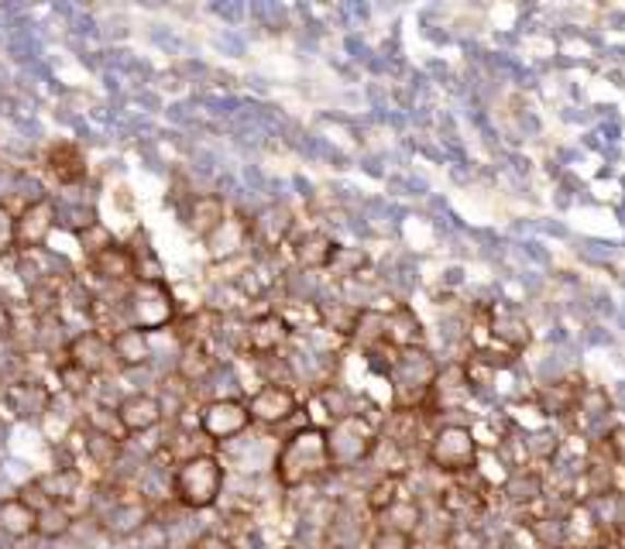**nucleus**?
<instances>
[{
    "label": "nucleus",
    "mask_w": 625,
    "mask_h": 549,
    "mask_svg": "<svg viewBox=\"0 0 625 549\" xmlns=\"http://www.w3.org/2000/svg\"><path fill=\"white\" fill-rule=\"evenodd\" d=\"M330 474V457H327V426L306 422L293 429L272 457V477L275 485L285 491H296L303 485H312L317 477Z\"/></svg>",
    "instance_id": "nucleus-1"
},
{
    "label": "nucleus",
    "mask_w": 625,
    "mask_h": 549,
    "mask_svg": "<svg viewBox=\"0 0 625 549\" xmlns=\"http://www.w3.org/2000/svg\"><path fill=\"white\" fill-rule=\"evenodd\" d=\"M227 467L216 453H189L173 470V498L189 512H210L224 498Z\"/></svg>",
    "instance_id": "nucleus-2"
},
{
    "label": "nucleus",
    "mask_w": 625,
    "mask_h": 549,
    "mask_svg": "<svg viewBox=\"0 0 625 549\" xmlns=\"http://www.w3.org/2000/svg\"><path fill=\"white\" fill-rule=\"evenodd\" d=\"M437 374H440V365L426 347L392 350V361H389L392 409L426 413V402H429V392H433V381H437Z\"/></svg>",
    "instance_id": "nucleus-3"
},
{
    "label": "nucleus",
    "mask_w": 625,
    "mask_h": 549,
    "mask_svg": "<svg viewBox=\"0 0 625 549\" xmlns=\"http://www.w3.org/2000/svg\"><path fill=\"white\" fill-rule=\"evenodd\" d=\"M378 450V426L368 413H347L327 426V457L330 470H354L375 457Z\"/></svg>",
    "instance_id": "nucleus-4"
},
{
    "label": "nucleus",
    "mask_w": 625,
    "mask_h": 549,
    "mask_svg": "<svg viewBox=\"0 0 625 549\" xmlns=\"http://www.w3.org/2000/svg\"><path fill=\"white\" fill-rule=\"evenodd\" d=\"M477 457H481L477 437L464 422H444L426 437V464L437 474L447 477L471 474L477 467Z\"/></svg>",
    "instance_id": "nucleus-5"
},
{
    "label": "nucleus",
    "mask_w": 625,
    "mask_h": 549,
    "mask_svg": "<svg viewBox=\"0 0 625 549\" xmlns=\"http://www.w3.org/2000/svg\"><path fill=\"white\" fill-rule=\"evenodd\" d=\"M125 323L144 333H158L176 323L179 309L168 282H131L125 289Z\"/></svg>",
    "instance_id": "nucleus-6"
},
{
    "label": "nucleus",
    "mask_w": 625,
    "mask_h": 549,
    "mask_svg": "<svg viewBox=\"0 0 625 549\" xmlns=\"http://www.w3.org/2000/svg\"><path fill=\"white\" fill-rule=\"evenodd\" d=\"M59 227V206L48 196H35L14 213V254H32L48 244Z\"/></svg>",
    "instance_id": "nucleus-7"
},
{
    "label": "nucleus",
    "mask_w": 625,
    "mask_h": 549,
    "mask_svg": "<svg viewBox=\"0 0 625 549\" xmlns=\"http://www.w3.org/2000/svg\"><path fill=\"white\" fill-rule=\"evenodd\" d=\"M288 344H293V333H288L275 309H264V313H255L240 323V354L258 357V361L285 354Z\"/></svg>",
    "instance_id": "nucleus-8"
},
{
    "label": "nucleus",
    "mask_w": 625,
    "mask_h": 549,
    "mask_svg": "<svg viewBox=\"0 0 625 549\" xmlns=\"http://www.w3.org/2000/svg\"><path fill=\"white\" fill-rule=\"evenodd\" d=\"M62 361L72 365V368H80L90 378L110 374L117 368L114 365V350H110V333L96 330V326H86L80 333H72V337L66 341Z\"/></svg>",
    "instance_id": "nucleus-9"
},
{
    "label": "nucleus",
    "mask_w": 625,
    "mask_h": 549,
    "mask_svg": "<svg viewBox=\"0 0 625 549\" xmlns=\"http://www.w3.org/2000/svg\"><path fill=\"white\" fill-rule=\"evenodd\" d=\"M251 429L245 398H210L200 405V433L213 443H234Z\"/></svg>",
    "instance_id": "nucleus-10"
},
{
    "label": "nucleus",
    "mask_w": 625,
    "mask_h": 549,
    "mask_svg": "<svg viewBox=\"0 0 625 549\" xmlns=\"http://www.w3.org/2000/svg\"><path fill=\"white\" fill-rule=\"evenodd\" d=\"M248 416H251V426H285L288 419H293L299 413V395L296 389H285V385H258L248 398Z\"/></svg>",
    "instance_id": "nucleus-11"
},
{
    "label": "nucleus",
    "mask_w": 625,
    "mask_h": 549,
    "mask_svg": "<svg viewBox=\"0 0 625 549\" xmlns=\"http://www.w3.org/2000/svg\"><path fill=\"white\" fill-rule=\"evenodd\" d=\"M117 422H120V433L125 437H144L152 433V429L162 426L165 419V409L155 392H131L117 402Z\"/></svg>",
    "instance_id": "nucleus-12"
},
{
    "label": "nucleus",
    "mask_w": 625,
    "mask_h": 549,
    "mask_svg": "<svg viewBox=\"0 0 625 549\" xmlns=\"http://www.w3.org/2000/svg\"><path fill=\"white\" fill-rule=\"evenodd\" d=\"M381 344L389 350H413V347H426V330L423 320L416 317L413 306L396 302L385 309L381 317Z\"/></svg>",
    "instance_id": "nucleus-13"
},
{
    "label": "nucleus",
    "mask_w": 625,
    "mask_h": 549,
    "mask_svg": "<svg viewBox=\"0 0 625 549\" xmlns=\"http://www.w3.org/2000/svg\"><path fill=\"white\" fill-rule=\"evenodd\" d=\"M56 405V395L38 378H17L4 389V409L14 419H45Z\"/></svg>",
    "instance_id": "nucleus-14"
},
{
    "label": "nucleus",
    "mask_w": 625,
    "mask_h": 549,
    "mask_svg": "<svg viewBox=\"0 0 625 549\" xmlns=\"http://www.w3.org/2000/svg\"><path fill=\"white\" fill-rule=\"evenodd\" d=\"M203 248L210 261H237L245 258L251 248V220L240 217V213H227L210 237H203Z\"/></svg>",
    "instance_id": "nucleus-15"
},
{
    "label": "nucleus",
    "mask_w": 625,
    "mask_h": 549,
    "mask_svg": "<svg viewBox=\"0 0 625 549\" xmlns=\"http://www.w3.org/2000/svg\"><path fill=\"white\" fill-rule=\"evenodd\" d=\"M296 230V217L288 206H269L261 210L258 217H251V248H264V251H279L293 241Z\"/></svg>",
    "instance_id": "nucleus-16"
},
{
    "label": "nucleus",
    "mask_w": 625,
    "mask_h": 549,
    "mask_svg": "<svg viewBox=\"0 0 625 549\" xmlns=\"http://www.w3.org/2000/svg\"><path fill=\"white\" fill-rule=\"evenodd\" d=\"M110 350H114V365L134 371V368H149L155 357L152 333H144L138 326H117L110 330Z\"/></svg>",
    "instance_id": "nucleus-17"
},
{
    "label": "nucleus",
    "mask_w": 625,
    "mask_h": 549,
    "mask_svg": "<svg viewBox=\"0 0 625 549\" xmlns=\"http://www.w3.org/2000/svg\"><path fill=\"white\" fill-rule=\"evenodd\" d=\"M488 333H492V341L509 354H522L529 344H533V330H529L526 317H519L509 306L488 309Z\"/></svg>",
    "instance_id": "nucleus-18"
},
{
    "label": "nucleus",
    "mask_w": 625,
    "mask_h": 549,
    "mask_svg": "<svg viewBox=\"0 0 625 549\" xmlns=\"http://www.w3.org/2000/svg\"><path fill=\"white\" fill-rule=\"evenodd\" d=\"M288 251H293V265L299 272H327L337 241L327 230H303L288 241Z\"/></svg>",
    "instance_id": "nucleus-19"
},
{
    "label": "nucleus",
    "mask_w": 625,
    "mask_h": 549,
    "mask_svg": "<svg viewBox=\"0 0 625 549\" xmlns=\"http://www.w3.org/2000/svg\"><path fill=\"white\" fill-rule=\"evenodd\" d=\"M90 272L107 282V285H117V289H128L134 282V258H131V248L114 241L110 248H104L96 258H90Z\"/></svg>",
    "instance_id": "nucleus-20"
},
{
    "label": "nucleus",
    "mask_w": 625,
    "mask_h": 549,
    "mask_svg": "<svg viewBox=\"0 0 625 549\" xmlns=\"http://www.w3.org/2000/svg\"><path fill=\"white\" fill-rule=\"evenodd\" d=\"M86 169H90L86 155L72 145V141H56V145L45 152V172L59 186H80L86 179Z\"/></svg>",
    "instance_id": "nucleus-21"
},
{
    "label": "nucleus",
    "mask_w": 625,
    "mask_h": 549,
    "mask_svg": "<svg viewBox=\"0 0 625 549\" xmlns=\"http://www.w3.org/2000/svg\"><path fill=\"white\" fill-rule=\"evenodd\" d=\"M227 203H224V196L221 193H197L189 200V210H186V230L192 234V237H210L216 227H221V220L227 217Z\"/></svg>",
    "instance_id": "nucleus-22"
},
{
    "label": "nucleus",
    "mask_w": 625,
    "mask_h": 549,
    "mask_svg": "<svg viewBox=\"0 0 625 549\" xmlns=\"http://www.w3.org/2000/svg\"><path fill=\"white\" fill-rule=\"evenodd\" d=\"M35 529H38V509H32L21 494L0 498V536L24 542L35 536Z\"/></svg>",
    "instance_id": "nucleus-23"
},
{
    "label": "nucleus",
    "mask_w": 625,
    "mask_h": 549,
    "mask_svg": "<svg viewBox=\"0 0 625 549\" xmlns=\"http://www.w3.org/2000/svg\"><path fill=\"white\" fill-rule=\"evenodd\" d=\"M152 518V509L144 505L141 498H128V501H114L110 512L104 515V529L114 533V536H134L144 522Z\"/></svg>",
    "instance_id": "nucleus-24"
},
{
    "label": "nucleus",
    "mask_w": 625,
    "mask_h": 549,
    "mask_svg": "<svg viewBox=\"0 0 625 549\" xmlns=\"http://www.w3.org/2000/svg\"><path fill=\"white\" fill-rule=\"evenodd\" d=\"M275 313L282 317V323L288 326V333L293 337H299V333H317L320 330V302L312 299H296L288 296L275 306Z\"/></svg>",
    "instance_id": "nucleus-25"
},
{
    "label": "nucleus",
    "mask_w": 625,
    "mask_h": 549,
    "mask_svg": "<svg viewBox=\"0 0 625 549\" xmlns=\"http://www.w3.org/2000/svg\"><path fill=\"white\" fill-rule=\"evenodd\" d=\"M35 485L42 488L45 501H59V505H69V501L80 494L83 474H80V467H56V470L35 477Z\"/></svg>",
    "instance_id": "nucleus-26"
},
{
    "label": "nucleus",
    "mask_w": 625,
    "mask_h": 549,
    "mask_svg": "<svg viewBox=\"0 0 625 549\" xmlns=\"http://www.w3.org/2000/svg\"><path fill=\"white\" fill-rule=\"evenodd\" d=\"M402 494H405V474H381L365 491V509H368V515L378 518L381 512H389Z\"/></svg>",
    "instance_id": "nucleus-27"
},
{
    "label": "nucleus",
    "mask_w": 625,
    "mask_h": 549,
    "mask_svg": "<svg viewBox=\"0 0 625 549\" xmlns=\"http://www.w3.org/2000/svg\"><path fill=\"white\" fill-rule=\"evenodd\" d=\"M72 525H76V515H72L69 505H59V501H48L45 509H38V529L35 536L38 539H62L72 533Z\"/></svg>",
    "instance_id": "nucleus-28"
},
{
    "label": "nucleus",
    "mask_w": 625,
    "mask_h": 549,
    "mask_svg": "<svg viewBox=\"0 0 625 549\" xmlns=\"http://www.w3.org/2000/svg\"><path fill=\"white\" fill-rule=\"evenodd\" d=\"M368 268V254L361 248H351V244H337L330 265H327V275L333 282H354L361 278V272Z\"/></svg>",
    "instance_id": "nucleus-29"
},
{
    "label": "nucleus",
    "mask_w": 625,
    "mask_h": 549,
    "mask_svg": "<svg viewBox=\"0 0 625 549\" xmlns=\"http://www.w3.org/2000/svg\"><path fill=\"white\" fill-rule=\"evenodd\" d=\"M361 317V306H351V302H333V309L327 302H320V330L327 333H337V337L351 341L354 333V323Z\"/></svg>",
    "instance_id": "nucleus-30"
},
{
    "label": "nucleus",
    "mask_w": 625,
    "mask_h": 549,
    "mask_svg": "<svg viewBox=\"0 0 625 549\" xmlns=\"http://www.w3.org/2000/svg\"><path fill=\"white\" fill-rule=\"evenodd\" d=\"M609 409H612V402H609L605 392H601V389H581V392H577V402H574L570 413H577V419L585 422V429H591V426H601L609 419Z\"/></svg>",
    "instance_id": "nucleus-31"
},
{
    "label": "nucleus",
    "mask_w": 625,
    "mask_h": 549,
    "mask_svg": "<svg viewBox=\"0 0 625 549\" xmlns=\"http://www.w3.org/2000/svg\"><path fill=\"white\" fill-rule=\"evenodd\" d=\"M577 385H570V381H550V385L540 389L536 402H540V409L546 416H567L574 409V402H577Z\"/></svg>",
    "instance_id": "nucleus-32"
},
{
    "label": "nucleus",
    "mask_w": 625,
    "mask_h": 549,
    "mask_svg": "<svg viewBox=\"0 0 625 549\" xmlns=\"http://www.w3.org/2000/svg\"><path fill=\"white\" fill-rule=\"evenodd\" d=\"M420 518H423L420 505H416V501L409 498V494H402L389 512H381V515H378V525H385V529H399V533L416 536Z\"/></svg>",
    "instance_id": "nucleus-33"
},
{
    "label": "nucleus",
    "mask_w": 625,
    "mask_h": 549,
    "mask_svg": "<svg viewBox=\"0 0 625 549\" xmlns=\"http://www.w3.org/2000/svg\"><path fill=\"white\" fill-rule=\"evenodd\" d=\"M76 237H80V248H83V254H86V261L90 258H96L104 248H110L117 237H114V230L104 224V220H93V224H86L83 230H76Z\"/></svg>",
    "instance_id": "nucleus-34"
},
{
    "label": "nucleus",
    "mask_w": 625,
    "mask_h": 549,
    "mask_svg": "<svg viewBox=\"0 0 625 549\" xmlns=\"http://www.w3.org/2000/svg\"><path fill=\"white\" fill-rule=\"evenodd\" d=\"M505 494H509L512 501H533L543 494V481H540V474L533 470H516L509 481H505Z\"/></svg>",
    "instance_id": "nucleus-35"
},
{
    "label": "nucleus",
    "mask_w": 625,
    "mask_h": 549,
    "mask_svg": "<svg viewBox=\"0 0 625 549\" xmlns=\"http://www.w3.org/2000/svg\"><path fill=\"white\" fill-rule=\"evenodd\" d=\"M444 546L447 549H488V536L481 533L477 525L461 522V525H453V529L444 536Z\"/></svg>",
    "instance_id": "nucleus-36"
},
{
    "label": "nucleus",
    "mask_w": 625,
    "mask_h": 549,
    "mask_svg": "<svg viewBox=\"0 0 625 549\" xmlns=\"http://www.w3.org/2000/svg\"><path fill=\"white\" fill-rule=\"evenodd\" d=\"M56 378H59V392H62V395H72V398H83V395L90 392V385H93L90 374H83L80 368H72V365H66V361L56 365Z\"/></svg>",
    "instance_id": "nucleus-37"
},
{
    "label": "nucleus",
    "mask_w": 625,
    "mask_h": 549,
    "mask_svg": "<svg viewBox=\"0 0 625 549\" xmlns=\"http://www.w3.org/2000/svg\"><path fill=\"white\" fill-rule=\"evenodd\" d=\"M365 549H416V536L399 533V529H385V525H375V533L368 536Z\"/></svg>",
    "instance_id": "nucleus-38"
},
{
    "label": "nucleus",
    "mask_w": 625,
    "mask_h": 549,
    "mask_svg": "<svg viewBox=\"0 0 625 549\" xmlns=\"http://www.w3.org/2000/svg\"><path fill=\"white\" fill-rule=\"evenodd\" d=\"M131 539H134L141 549H168V542H173V539H168V525L158 522L155 515H152L149 522H144Z\"/></svg>",
    "instance_id": "nucleus-39"
},
{
    "label": "nucleus",
    "mask_w": 625,
    "mask_h": 549,
    "mask_svg": "<svg viewBox=\"0 0 625 549\" xmlns=\"http://www.w3.org/2000/svg\"><path fill=\"white\" fill-rule=\"evenodd\" d=\"M14 254V213L0 203V258Z\"/></svg>",
    "instance_id": "nucleus-40"
},
{
    "label": "nucleus",
    "mask_w": 625,
    "mask_h": 549,
    "mask_svg": "<svg viewBox=\"0 0 625 549\" xmlns=\"http://www.w3.org/2000/svg\"><path fill=\"white\" fill-rule=\"evenodd\" d=\"M605 446H609V453H612V461L625 470V422L609 429V433H605Z\"/></svg>",
    "instance_id": "nucleus-41"
},
{
    "label": "nucleus",
    "mask_w": 625,
    "mask_h": 549,
    "mask_svg": "<svg viewBox=\"0 0 625 549\" xmlns=\"http://www.w3.org/2000/svg\"><path fill=\"white\" fill-rule=\"evenodd\" d=\"M189 549H234V542L227 536H221V533H203V536L192 539Z\"/></svg>",
    "instance_id": "nucleus-42"
},
{
    "label": "nucleus",
    "mask_w": 625,
    "mask_h": 549,
    "mask_svg": "<svg viewBox=\"0 0 625 549\" xmlns=\"http://www.w3.org/2000/svg\"><path fill=\"white\" fill-rule=\"evenodd\" d=\"M588 549H605V546H588Z\"/></svg>",
    "instance_id": "nucleus-43"
}]
</instances>
